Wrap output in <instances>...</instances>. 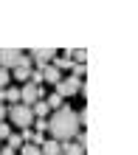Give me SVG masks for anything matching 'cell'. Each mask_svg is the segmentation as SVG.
<instances>
[{"instance_id":"cell-13","label":"cell","mask_w":138,"mask_h":155,"mask_svg":"<svg viewBox=\"0 0 138 155\" xmlns=\"http://www.w3.org/2000/svg\"><path fill=\"white\" fill-rule=\"evenodd\" d=\"M42 102L48 104V110H59V107H62V102H65V99H59L57 93H51L48 99H42Z\"/></svg>"},{"instance_id":"cell-4","label":"cell","mask_w":138,"mask_h":155,"mask_svg":"<svg viewBox=\"0 0 138 155\" xmlns=\"http://www.w3.org/2000/svg\"><path fill=\"white\" fill-rule=\"evenodd\" d=\"M42 99V90L37 87V85H31V82H25V85L20 87V104H25V107H34L37 102Z\"/></svg>"},{"instance_id":"cell-2","label":"cell","mask_w":138,"mask_h":155,"mask_svg":"<svg viewBox=\"0 0 138 155\" xmlns=\"http://www.w3.org/2000/svg\"><path fill=\"white\" fill-rule=\"evenodd\" d=\"M8 118H12L20 130H25V127L34 124V113H31V107H25V104H12L8 107Z\"/></svg>"},{"instance_id":"cell-19","label":"cell","mask_w":138,"mask_h":155,"mask_svg":"<svg viewBox=\"0 0 138 155\" xmlns=\"http://www.w3.org/2000/svg\"><path fill=\"white\" fill-rule=\"evenodd\" d=\"M8 135H12V127H8L6 121H0V141H6Z\"/></svg>"},{"instance_id":"cell-9","label":"cell","mask_w":138,"mask_h":155,"mask_svg":"<svg viewBox=\"0 0 138 155\" xmlns=\"http://www.w3.org/2000/svg\"><path fill=\"white\" fill-rule=\"evenodd\" d=\"M57 71H65V68H73V59H71V51H65L62 57H54V62H51Z\"/></svg>"},{"instance_id":"cell-8","label":"cell","mask_w":138,"mask_h":155,"mask_svg":"<svg viewBox=\"0 0 138 155\" xmlns=\"http://www.w3.org/2000/svg\"><path fill=\"white\" fill-rule=\"evenodd\" d=\"M59 155H85V147H79L76 141H65L59 144Z\"/></svg>"},{"instance_id":"cell-16","label":"cell","mask_w":138,"mask_h":155,"mask_svg":"<svg viewBox=\"0 0 138 155\" xmlns=\"http://www.w3.org/2000/svg\"><path fill=\"white\" fill-rule=\"evenodd\" d=\"M28 76H31V71H25V68H14V79H17V82H23V85H25V82H28Z\"/></svg>"},{"instance_id":"cell-6","label":"cell","mask_w":138,"mask_h":155,"mask_svg":"<svg viewBox=\"0 0 138 155\" xmlns=\"http://www.w3.org/2000/svg\"><path fill=\"white\" fill-rule=\"evenodd\" d=\"M20 59H23V51H17V48H0V68H17L20 65Z\"/></svg>"},{"instance_id":"cell-22","label":"cell","mask_w":138,"mask_h":155,"mask_svg":"<svg viewBox=\"0 0 138 155\" xmlns=\"http://www.w3.org/2000/svg\"><path fill=\"white\" fill-rule=\"evenodd\" d=\"M0 155H17V150H12V147H0Z\"/></svg>"},{"instance_id":"cell-17","label":"cell","mask_w":138,"mask_h":155,"mask_svg":"<svg viewBox=\"0 0 138 155\" xmlns=\"http://www.w3.org/2000/svg\"><path fill=\"white\" fill-rule=\"evenodd\" d=\"M45 130H48V121H45V118H34V133H45Z\"/></svg>"},{"instance_id":"cell-3","label":"cell","mask_w":138,"mask_h":155,"mask_svg":"<svg viewBox=\"0 0 138 155\" xmlns=\"http://www.w3.org/2000/svg\"><path fill=\"white\" fill-rule=\"evenodd\" d=\"M79 90H82V79L65 76V79H59V85H57V96H59V99H68V96H73V93H79Z\"/></svg>"},{"instance_id":"cell-1","label":"cell","mask_w":138,"mask_h":155,"mask_svg":"<svg viewBox=\"0 0 138 155\" xmlns=\"http://www.w3.org/2000/svg\"><path fill=\"white\" fill-rule=\"evenodd\" d=\"M79 113H73L71 107H59V110H54V116L48 118V133L54 135V141L65 144L71 138H76L79 135Z\"/></svg>"},{"instance_id":"cell-21","label":"cell","mask_w":138,"mask_h":155,"mask_svg":"<svg viewBox=\"0 0 138 155\" xmlns=\"http://www.w3.org/2000/svg\"><path fill=\"white\" fill-rule=\"evenodd\" d=\"M6 116H8V107L0 102V121H6Z\"/></svg>"},{"instance_id":"cell-18","label":"cell","mask_w":138,"mask_h":155,"mask_svg":"<svg viewBox=\"0 0 138 155\" xmlns=\"http://www.w3.org/2000/svg\"><path fill=\"white\" fill-rule=\"evenodd\" d=\"M12 82V74H8L6 68H0V90H6V85Z\"/></svg>"},{"instance_id":"cell-14","label":"cell","mask_w":138,"mask_h":155,"mask_svg":"<svg viewBox=\"0 0 138 155\" xmlns=\"http://www.w3.org/2000/svg\"><path fill=\"white\" fill-rule=\"evenodd\" d=\"M6 147H12V150H20L23 147V138H20V133H12L6 138Z\"/></svg>"},{"instance_id":"cell-23","label":"cell","mask_w":138,"mask_h":155,"mask_svg":"<svg viewBox=\"0 0 138 155\" xmlns=\"http://www.w3.org/2000/svg\"><path fill=\"white\" fill-rule=\"evenodd\" d=\"M0 147H3V141H0Z\"/></svg>"},{"instance_id":"cell-15","label":"cell","mask_w":138,"mask_h":155,"mask_svg":"<svg viewBox=\"0 0 138 155\" xmlns=\"http://www.w3.org/2000/svg\"><path fill=\"white\" fill-rule=\"evenodd\" d=\"M20 155H42V152H40L37 144H23V147H20Z\"/></svg>"},{"instance_id":"cell-7","label":"cell","mask_w":138,"mask_h":155,"mask_svg":"<svg viewBox=\"0 0 138 155\" xmlns=\"http://www.w3.org/2000/svg\"><path fill=\"white\" fill-rule=\"evenodd\" d=\"M40 74H42V82H48V85H59V79H62V71H57L54 65L40 68Z\"/></svg>"},{"instance_id":"cell-20","label":"cell","mask_w":138,"mask_h":155,"mask_svg":"<svg viewBox=\"0 0 138 155\" xmlns=\"http://www.w3.org/2000/svg\"><path fill=\"white\" fill-rule=\"evenodd\" d=\"M85 74H87V65H76V62H73V76H76V79H82Z\"/></svg>"},{"instance_id":"cell-10","label":"cell","mask_w":138,"mask_h":155,"mask_svg":"<svg viewBox=\"0 0 138 155\" xmlns=\"http://www.w3.org/2000/svg\"><path fill=\"white\" fill-rule=\"evenodd\" d=\"M3 99L8 102V107H12V104H20V87H6L3 90Z\"/></svg>"},{"instance_id":"cell-5","label":"cell","mask_w":138,"mask_h":155,"mask_svg":"<svg viewBox=\"0 0 138 155\" xmlns=\"http://www.w3.org/2000/svg\"><path fill=\"white\" fill-rule=\"evenodd\" d=\"M28 57H31V62L37 65V71H40V68H45V65H51V62H54L57 51H54V48H34Z\"/></svg>"},{"instance_id":"cell-11","label":"cell","mask_w":138,"mask_h":155,"mask_svg":"<svg viewBox=\"0 0 138 155\" xmlns=\"http://www.w3.org/2000/svg\"><path fill=\"white\" fill-rule=\"evenodd\" d=\"M40 152L42 155H59V141H42V147H40Z\"/></svg>"},{"instance_id":"cell-12","label":"cell","mask_w":138,"mask_h":155,"mask_svg":"<svg viewBox=\"0 0 138 155\" xmlns=\"http://www.w3.org/2000/svg\"><path fill=\"white\" fill-rule=\"evenodd\" d=\"M31 113H34V118H45V116H48L51 110H48V104H45L42 99H40V102H37V104L31 107Z\"/></svg>"}]
</instances>
